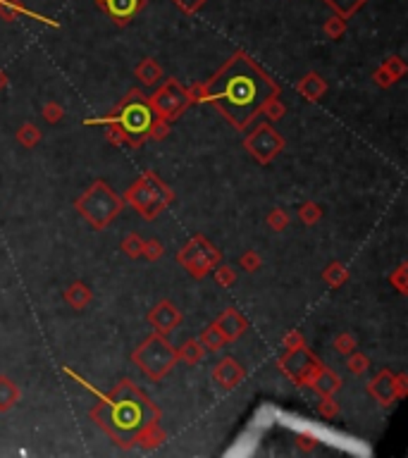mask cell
I'll use <instances>...</instances> for the list:
<instances>
[{
    "label": "cell",
    "instance_id": "60d3db41",
    "mask_svg": "<svg viewBox=\"0 0 408 458\" xmlns=\"http://www.w3.org/2000/svg\"><path fill=\"white\" fill-rule=\"evenodd\" d=\"M41 115H44V119L48 124H58L60 119L65 117V107L58 103V100H48V103L41 107Z\"/></svg>",
    "mask_w": 408,
    "mask_h": 458
},
{
    "label": "cell",
    "instance_id": "9c48e42d",
    "mask_svg": "<svg viewBox=\"0 0 408 458\" xmlns=\"http://www.w3.org/2000/svg\"><path fill=\"white\" fill-rule=\"evenodd\" d=\"M287 141L270 122L256 124L254 131L244 136V150L251 155L256 165H270L284 150Z\"/></svg>",
    "mask_w": 408,
    "mask_h": 458
},
{
    "label": "cell",
    "instance_id": "b9f144b4",
    "mask_svg": "<svg viewBox=\"0 0 408 458\" xmlns=\"http://www.w3.org/2000/svg\"><path fill=\"white\" fill-rule=\"evenodd\" d=\"M380 65H382V67H385V70H387L389 74H392L397 81L406 74V70H408V67H406V63H404V60H401L399 55H389V58L382 60Z\"/></svg>",
    "mask_w": 408,
    "mask_h": 458
},
{
    "label": "cell",
    "instance_id": "4316f807",
    "mask_svg": "<svg viewBox=\"0 0 408 458\" xmlns=\"http://www.w3.org/2000/svg\"><path fill=\"white\" fill-rule=\"evenodd\" d=\"M17 143L24 148H36L41 143V129L34 122H24L17 129Z\"/></svg>",
    "mask_w": 408,
    "mask_h": 458
},
{
    "label": "cell",
    "instance_id": "7dc6e473",
    "mask_svg": "<svg viewBox=\"0 0 408 458\" xmlns=\"http://www.w3.org/2000/svg\"><path fill=\"white\" fill-rule=\"evenodd\" d=\"M373 81H375L380 89H389V86H394V84H397V79H394V77L389 74V72L382 67V65H377V67H375V72H373Z\"/></svg>",
    "mask_w": 408,
    "mask_h": 458
},
{
    "label": "cell",
    "instance_id": "277c9868",
    "mask_svg": "<svg viewBox=\"0 0 408 458\" xmlns=\"http://www.w3.org/2000/svg\"><path fill=\"white\" fill-rule=\"evenodd\" d=\"M124 198L112 189L105 179H96L84 194L74 198V210L81 220H86L96 232H103L115 222V218L124 210Z\"/></svg>",
    "mask_w": 408,
    "mask_h": 458
},
{
    "label": "cell",
    "instance_id": "8d00e7d4",
    "mask_svg": "<svg viewBox=\"0 0 408 458\" xmlns=\"http://www.w3.org/2000/svg\"><path fill=\"white\" fill-rule=\"evenodd\" d=\"M332 346H334V351H337V353L349 355L353 348L358 346V341H356V336H353L351 332H339V334L332 339Z\"/></svg>",
    "mask_w": 408,
    "mask_h": 458
},
{
    "label": "cell",
    "instance_id": "9a60e30c",
    "mask_svg": "<svg viewBox=\"0 0 408 458\" xmlns=\"http://www.w3.org/2000/svg\"><path fill=\"white\" fill-rule=\"evenodd\" d=\"M215 327L222 332V336L227 339V344H232V341H237L239 336L246 334V329H249V320H246V315L242 310L225 308L220 313L218 320H215Z\"/></svg>",
    "mask_w": 408,
    "mask_h": 458
},
{
    "label": "cell",
    "instance_id": "7a4b0ae2",
    "mask_svg": "<svg viewBox=\"0 0 408 458\" xmlns=\"http://www.w3.org/2000/svg\"><path fill=\"white\" fill-rule=\"evenodd\" d=\"M88 418L112 439L115 447L131 449L134 437L151 423H160L163 413L146 391L124 377L103 394V399L88 411Z\"/></svg>",
    "mask_w": 408,
    "mask_h": 458
},
{
    "label": "cell",
    "instance_id": "7bdbcfd3",
    "mask_svg": "<svg viewBox=\"0 0 408 458\" xmlns=\"http://www.w3.org/2000/svg\"><path fill=\"white\" fill-rule=\"evenodd\" d=\"M279 346H282V351H298V348L305 346V336L298 332V329H291V332L284 334Z\"/></svg>",
    "mask_w": 408,
    "mask_h": 458
},
{
    "label": "cell",
    "instance_id": "d4e9b609",
    "mask_svg": "<svg viewBox=\"0 0 408 458\" xmlns=\"http://www.w3.org/2000/svg\"><path fill=\"white\" fill-rule=\"evenodd\" d=\"M322 3H325L334 15L344 17V20H351L353 15H358V12L363 10V5L368 3V0H322Z\"/></svg>",
    "mask_w": 408,
    "mask_h": 458
},
{
    "label": "cell",
    "instance_id": "74e56055",
    "mask_svg": "<svg viewBox=\"0 0 408 458\" xmlns=\"http://www.w3.org/2000/svg\"><path fill=\"white\" fill-rule=\"evenodd\" d=\"M341 413V406L334 401V396H320V403H317V415L325 420H332L337 418Z\"/></svg>",
    "mask_w": 408,
    "mask_h": 458
},
{
    "label": "cell",
    "instance_id": "f1b7e54d",
    "mask_svg": "<svg viewBox=\"0 0 408 458\" xmlns=\"http://www.w3.org/2000/svg\"><path fill=\"white\" fill-rule=\"evenodd\" d=\"M210 275H213L215 284L222 287V289H230V287L237 284V270L230 268V265H222V263H218L213 270H210Z\"/></svg>",
    "mask_w": 408,
    "mask_h": 458
},
{
    "label": "cell",
    "instance_id": "7c38bea8",
    "mask_svg": "<svg viewBox=\"0 0 408 458\" xmlns=\"http://www.w3.org/2000/svg\"><path fill=\"white\" fill-rule=\"evenodd\" d=\"M210 377H213V382L218 384L220 389L232 391L246 379V367L239 363L237 358H232V355H225V358H220L218 363L213 365Z\"/></svg>",
    "mask_w": 408,
    "mask_h": 458
},
{
    "label": "cell",
    "instance_id": "681fc988",
    "mask_svg": "<svg viewBox=\"0 0 408 458\" xmlns=\"http://www.w3.org/2000/svg\"><path fill=\"white\" fill-rule=\"evenodd\" d=\"M8 81H10V79H8V74H5V70L0 67V91H3V89L8 86Z\"/></svg>",
    "mask_w": 408,
    "mask_h": 458
},
{
    "label": "cell",
    "instance_id": "ac0fdd59",
    "mask_svg": "<svg viewBox=\"0 0 408 458\" xmlns=\"http://www.w3.org/2000/svg\"><path fill=\"white\" fill-rule=\"evenodd\" d=\"M22 15L32 17V20H36V22H44V24H51V27H58V24L53 20H48V17L36 15V12H32L29 8H24L22 0H0V20H3V22H17V17H22Z\"/></svg>",
    "mask_w": 408,
    "mask_h": 458
},
{
    "label": "cell",
    "instance_id": "6da1fadb",
    "mask_svg": "<svg viewBox=\"0 0 408 458\" xmlns=\"http://www.w3.org/2000/svg\"><path fill=\"white\" fill-rule=\"evenodd\" d=\"M279 91V84L249 53L237 51L220 72L203 81V103L213 105L234 129L244 131L261 112V105Z\"/></svg>",
    "mask_w": 408,
    "mask_h": 458
},
{
    "label": "cell",
    "instance_id": "4dcf8cb0",
    "mask_svg": "<svg viewBox=\"0 0 408 458\" xmlns=\"http://www.w3.org/2000/svg\"><path fill=\"white\" fill-rule=\"evenodd\" d=\"M119 249H122L124 256L131 258V261H139V258H141V249H143V239H141V234H139V232H129L127 237L122 239V244H119Z\"/></svg>",
    "mask_w": 408,
    "mask_h": 458
},
{
    "label": "cell",
    "instance_id": "44dd1931",
    "mask_svg": "<svg viewBox=\"0 0 408 458\" xmlns=\"http://www.w3.org/2000/svg\"><path fill=\"white\" fill-rule=\"evenodd\" d=\"M134 77L143 84V86H158L160 79H163V67H160L153 58H143L134 67Z\"/></svg>",
    "mask_w": 408,
    "mask_h": 458
},
{
    "label": "cell",
    "instance_id": "836d02e7",
    "mask_svg": "<svg viewBox=\"0 0 408 458\" xmlns=\"http://www.w3.org/2000/svg\"><path fill=\"white\" fill-rule=\"evenodd\" d=\"M289 213H287L284 208H272L268 213V218H265V225L272 229V232H284L287 227H289Z\"/></svg>",
    "mask_w": 408,
    "mask_h": 458
},
{
    "label": "cell",
    "instance_id": "52a82bcc",
    "mask_svg": "<svg viewBox=\"0 0 408 458\" xmlns=\"http://www.w3.org/2000/svg\"><path fill=\"white\" fill-rule=\"evenodd\" d=\"M175 261L179 268L187 270L189 277L203 280V277L210 275V270H213L215 265L222 263V251L215 244H210L203 234H194V237L177 251Z\"/></svg>",
    "mask_w": 408,
    "mask_h": 458
},
{
    "label": "cell",
    "instance_id": "2e32d148",
    "mask_svg": "<svg viewBox=\"0 0 408 458\" xmlns=\"http://www.w3.org/2000/svg\"><path fill=\"white\" fill-rule=\"evenodd\" d=\"M296 91L303 100H308V103H317V100L327 93V81L322 79L317 72H308L303 79H298Z\"/></svg>",
    "mask_w": 408,
    "mask_h": 458
},
{
    "label": "cell",
    "instance_id": "83f0119b",
    "mask_svg": "<svg viewBox=\"0 0 408 458\" xmlns=\"http://www.w3.org/2000/svg\"><path fill=\"white\" fill-rule=\"evenodd\" d=\"M258 115H265L268 122H279V119L287 115V105L279 100V96H270L265 103L261 105V112Z\"/></svg>",
    "mask_w": 408,
    "mask_h": 458
},
{
    "label": "cell",
    "instance_id": "e0dca14e",
    "mask_svg": "<svg viewBox=\"0 0 408 458\" xmlns=\"http://www.w3.org/2000/svg\"><path fill=\"white\" fill-rule=\"evenodd\" d=\"M341 384L344 382H341V377L337 375V372H334L332 367L322 365L320 372L313 377V382H310L308 389H313L317 396H334L341 389Z\"/></svg>",
    "mask_w": 408,
    "mask_h": 458
},
{
    "label": "cell",
    "instance_id": "30bf717a",
    "mask_svg": "<svg viewBox=\"0 0 408 458\" xmlns=\"http://www.w3.org/2000/svg\"><path fill=\"white\" fill-rule=\"evenodd\" d=\"M277 365L296 387H310L313 377L320 372L322 360L310 353L308 346H303L298 351H282V355L277 358Z\"/></svg>",
    "mask_w": 408,
    "mask_h": 458
},
{
    "label": "cell",
    "instance_id": "cb8c5ba5",
    "mask_svg": "<svg viewBox=\"0 0 408 458\" xmlns=\"http://www.w3.org/2000/svg\"><path fill=\"white\" fill-rule=\"evenodd\" d=\"M177 358H179V363L194 367V365H199L203 358H206V348L201 346L199 339H187L182 346H179Z\"/></svg>",
    "mask_w": 408,
    "mask_h": 458
},
{
    "label": "cell",
    "instance_id": "ab89813d",
    "mask_svg": "<svg viewBox=\"0 0 408 458\" xmlns=\"http://www.w3.org/2000/svg\"><path fill=\"white\" fill-rule=\"evenodd\" d=\"M170 131H172V122L153 117L151 126H148V138H151V141H163V138L170 136Z\"/></svg>",
    "mask_w": 408,
    "mask_h": 458
},
{
    "label": "cell",
    "instance_id": "7402d4cb",
    "mask_svg": "<svg viewBox=\"0 0 408 458\" xmlns=\"http://www.w3.org/2000/svg\"><path fill=\"white\" fill-rule=\"evenodd\" d=\"M22 391L17 387V382L8 375H0V413H8L20 403Z\"/></svg>",
    "mask_w": 408,
    "mask_h": 458
},
{
    "label": "cell",
    "instance_id": "d6986e66",
    "mask_svg": "<svg viewBox=\"0 0 408 458\" xmlns=\"http://www.w3.org/2000/svg\"><path fill=\"white\" fill-rule=\"evenodd\" d=\"M62 299L72 310H84V308H88V306H91L93 289L88 284H84V282H72V284L65 289Z\"/></svg>",
    "mask_w": 408,
    "mask_h": 458
},
{
    "label": "cell",
    "instance_id": "4fadbf2b",
    "mask_svg": "<svg viewBox=\"0 0 408 458\" xmlns=\"http://www.w3.org/2000/svg\"><path fill=\"white\" fill-rule=\"evenodd\" d=\"M146 3L148 0H96V5H98L117 27H127V24L146 8Z\"/></svg>",
    "mask_w": 408,
    "mask_h": 458
},
{
    "label": "cell",
    "instance_id": "1f68e13d",
    "mask_svg": "<svg viewBox=\"0 0 408 458\" xmlns=\"http://www.w3.org/2000/svg\"><path fill=\"white\" fill-rule=\"evenodd\" d=\"M346 27H349V24H346L344 17H339V15H334V12H332V15L325 20V24H322V32H325L327 39L339 41L341 36L346 34Z\"/></svg>",
    "mask_w": 408,
    "mask_h": 458
},
{
    "label": "cell",
    "instance_id": "ba28073f",
    "mask_svg": "<svg viewBox=\"0 0 408 458\" xmlns=\"http://www.w3.org/2000/svg\"><path fill=\"white\" fill-rule=\"evenodd\" d=\"M191 105L187 86H182L179 79H165L160 89L148 96V107H151L153 117H160L165 122H175L179 119L187 107Z\"/></svg>",
    "mask_w": 408,
    "mask_h": 458
},
{
    "label": "cell",
    "instance_id": "c3c4849f",
    "mask_svg": "<svg viewBox=\"0 0 408 458\" xmlns=\"http://www.w3.org/2000/svg\"><path fill=\"white\" fill-rule=\"evenodd\" d=\"M394 387H397L399 399H404V396L408 394V375L406 372H397V375H394Z\"/></svg>",
    "mask_w": 408,
    "mask_h": 458
},
{
    "label": "cell",
    "instance_id": "f546056e",
    "mask_svg": "<svg viewBox=\"0 0 408 458\" xmlns=\"http://www.w3.org/2000/svg\"><path fill=\"white\" fill-rule=\"evenodd\" d=\"M322 215H325L322 213V206H317V203H313V201H305L298 206V220H301L305 227L317 225V222L322 220Z\"/></svg>",
    "mask_w": 408,
    "mask_h": 458
},
{
    "label": "cell",
    "instance_id": "3957f363",
    "mask_svg": "<svg viewBox=\"0 0 408 458\" xmlns=\"http://www.w3.org/2000/svg\"><path fill=\"white\" fill-rule=\"evenodd\" d=\"M115 122L127 136V146L139 148L148 141V126L153 122V112L148 107V96H143L139 89H129L127 96L110 110L103 119H91L86 124H103Z\"/></svg>",
    "mask_w": 408,
    "mask_h": 458
},
{
    "label": "cell",
    "instance_id": "ee69618b",
    "mask_svg": "<svg viewBox=\"0 0 408 458\" xmlns=\"http://www.w3.org/2000/svg\"><path fill=\"white\" fill-rule=\"evenodd\" d=\"M294 444H296V449L301 451V454H313L317 449V437L308 435V432H298V435L294 437Z\"/></svg>",
    "mask_w": 408,
    "mask_h": 458
},
{
    "label": "cell",
    "instance_id": "f35d334b",
    "mask_svg": "<svg viewBox=\"0 0 408 458\" xmlns=\"http://www.w3.org/2000/svg\"><path fill=\"white\" fill-rule=\"evenodd\" d=\"M239 268H242L244 273L254 275L263 268V258L258 256L256 251H244L242 256H239Z\"/></svg>",
    "mask_w": 408,
    "mask_h": 458
},
{
    "label": "cell",
    "instance_id": "e575fe53",
    "mask_svg": "<svg viewBox=\"0 0 408 458\" xmlns=\"http://www.w3.org/2000/svg\"><path fill=\"white\" fill-rule=\"evenodd\" d=\"M389 284H392L401 296L408 294V263H401L392 275H389Z\"/></svg>",
    "mask_w": 408,
    "mask_h": 458
},
{
    "label": "cell",
    "instance_id": "5b68a950",
    "mask_svg": "<svg viewBox=\"0 0 408 458\" xmlns=\"http://www.w3.org/2000/svg\"><path fill=\"white\" fill-rule=\"evenodd\" d=\"M122 198H124V203H129V206L139 213L141 220L153 222L172 206L175 191H172L158 174L148 170V172H143L134 184H129V189L124 191Z\"/></svg>",
    "mask_w": 408,
    "mask_h": 458
},
{
    "label": "cell",
    "instance_id": "d6a6232c",
    "mask_svg": "<svg viewBox=\"0 0 408 458\" xmlns=\"http://www.w3.org/2000/svg\"><path fill=\"white\" fill-rule=\"evenodd\" d=\"M368 367H370V358L365 353H361V351H353L346 355V370L351 372V375H356V377H361V375H365L368 372Z\"/></svg>",
    "mask_w": 408,
    "mask_h": 458
},
{
    "label": "cell",
    "instance_id": "603a6c76",
    "mask_svg": "<svg viewBox=\"0 0 408 458\" xmlns=\"http://www.w3.org/2000/svg\"><path fill=\"white\" fill-rule=\"evenodd\" d=\"M349 277H351L349 268L341 261H332L325 270H322V282H325L329 289H341L349 282Z\"/></svg>",
    "mask_w": 408,
    "mask_h": 458
},
{
    "label": "cell",
    "instance_id": "8fae6325",
    "mask_svg": "<svg viewBox=\"0 0 408 458\" xmlns=\"http://www.w3.org/2000/svg\"><path fill=\"white\" fill-rule=\"evenodd\" d=\"M146 322L153 327V332L170 336L179 327V325L184 322V315L170 299H163L146 313Z\"/></svg>",
    "mask_w": 408,
    "mask_h": 458
},
{
    "label": "cell",
    "instance_id": "ffe728a7",
    "mask_svg": "<svg viewBox=\"0 0 408 458\" xmlns=\"http://www.w3.org/2000/svg\"><path fill=\"white\" fill-rule=\"evenodd\" d=\"M165 442H167V432L163 430V427H160V423H151L148 427H143L139 435L134 437V444H131V449H146V451H151V449L163 447Z\"/></svg>",
    "mask_w": 408,
    "mask_h": 458
},
{
    "label": "cell",
    "instance_id": "484cf974",
    "mask_svg": "<svg viewBox=\"0 0 408 458\" xmlns=\"http://www.w3.org/2000/svg\"><path fill=\"white\" fill-rule=\"evenodd\" d=\"M199 341H201V346L206 348V353H218L220 348H225L227 346V339L222 336V332L218 327H215V322L213 325H208L206 329L201 332L199 336Z\"/></svg>",
    "mask_w": 408,
    "mask_h": 458
},
{
    "label": "cell",
    "instance_id": "5bb4252c",
    "mask_svg": "<svg viewBox=\"0 0 408 458\" xmlns=\"http://www.w3.org/2000/svg\"><path fill=\"white\" fill-rule=\"evenodd\" d=\"M368 394L385 408L392 406L394 401H399L397 387H394V372L387 370V367L377 372V375L370 379V384H368Z\"/></svg>",
    "mask_w": 408,
    "mask_h": 458
},
{
    "label": "cell",
    "instance_id": "8992f818",
    "mask_svg": "<svg viewBox=\"0 0 408 458\" xmlns=\"http://www.w3.org/2000/svg\"><path fill=\"white\" fill-rule=\"evenodd\" d=\"M131 363L139 367L151 382H160L175 370L179 358L177 348L170 344V336L153 332L131 351Z\"/></svg>",
    "mask_w": 408,
    "mask_h": 458
},
{
    "label": "cell",
    "instance_id": "d590c367",
    "mask_svg": "<svg viewBox=\"0 0 408 458\" xmlns=\"http://www.w3.org/2000/svg\"><path fill=\"white\" fill-rule=\"evenodd\" d=\"M165 256V246L163 241L158 239H143V249H141V258H146V261H160V258Z\"/></svg>",
    "mask_w": 408,
    "mask_h": 458
},
{
    "label": "cell",
    "instance_id": "f6af8a7d",
    "mask_svg": "<svg viewBox=\"0 0 408 458\" xmlns=\"http://www.w3.org/2000/svg\"><path fill=\"white\" fill-rule=\"evenodd\" d=\"M103 124H105V138L112 146H127V136H124V131L115 122H103Z\"/></svg>",
    "mask_w": 408,
    "mask_h": 458
},
{
    "label": "cell",
    "instance_id": "bcb514c9",
    "mask_svg": "<svg viewBox=\"0 0 408 458\" xmlns=\"http://www.w3.org/2000/svg\"><path fill=\"white\" fill-rule=\"evenodd\" d=\"M208 0H172V5L182 12V15H196Z\"/></svg>",
    "mask_w": 408,
    "mask_h": 458
}]
</instances>
